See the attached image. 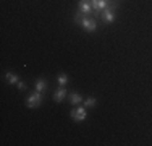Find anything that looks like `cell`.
<instances>
[{
    "instance_id": "obj_8",
    "label": "cell",
    "mask_w": 152,
    "mask_h": 146,
    "mask_svg": "<svg viewBox=\"0 0 152 146\" xmlns=\"http://www.w3.org/2000/svg\"><path fill=\"white\" fill-rule=\"evenodd\" d=\"M47 89V81L44 78H39L37 81H36V91H39V93H44Z\"/></svg>"
},
{
    "instance_id": "obj_7",
    "label": "cell",
    "mask_w": 152,
    "mask_h": 146,
    "mask_svg": "<svg viewBox=\"0 0 152 146\" xmlns=\"http://www.w3.org/2000/svg\"><path fill=\"white\" fill-rule=\"evenodd\" d=\"M65 97H66V89H65L63 86H60L58 89L53 93V101H55V102H61Z\"/></svg>"
},
{
    "instance_id": "obj_10",
    "label": "cell",
    "mask_w": 152,
    "mask_h": 146,
    "mask_svg": "<svg viewBox=\"0 0 152 146\" xmlns=\"http://www.w3.org/2000/svg\"><path fill=\"white\" fill-rule=\"evenodd\" d=\"M70 101H71V104H81V102H83V97L79 96L78 93H71V94H70Z\"/></svg>"
},
{
    "instance_id": "obj_5",
    "label": "cell",
    "mask_w": 152,
    "mask_h": 146,
    "mask_svg": "<svg viewBox=\"0 0 152 146\" xmlns=\"http://www.w3.org/2000/svg\"><path fill=\"white\" fill-rule=\"evenodd\" d=\"M70 115H71V119H73L75 122H83V120L88 117V112H86L84 107H75Z\"/></svg>"
},
{
    "instance_id": "obj_1",
    "label": "cell",
    "mask_w": 152,
    "mask_h": 146,
    "mask_svg": "<svg viewBox=\"0 0 152 146\" xmlns=\"http://www.w3.org/2000/svg\"><path fill=\"white\" fill-rule=\"evenodd\" d=\"M92 3V12H94V16H100V12L105 10L107 7L112 5L110 0H91Z\"/></svg>"
},
{
    "instance_id": "obj_13",
    "label": "cell",
    "mask_w": 152,
    "mask_h": 146,
    "mask_svg": "<svg viewBox=\"0 0 152 146\" xmlns=\"http://www.w3.org/2000/svg\"><path fill=\"white\" fill-rule=\"evenodd\" d=\"M18 88H20V91H24L26 89V85H24L23 81H18Z\"/></svg>"
},
{
    "instance_id": "obj_11",
    "label": "cell",
    "mask_w": 152,
    "mask_h": 146,
    "mask_svg": "<svg viewBox=\"0 0 152 146\" xmlns=\"http://www.w3.org/2000/svg\"><path fill=\"white\" fill-rule=\"evenodd\" d=\"M57 81H58V85H60V86L66 85V81H68V75H66V73H60L58 78H57Z\"/></svg>"
},
{
    "instance_id": "obj_12",
    "label": "cell",
    "mask_w": 152,
    "mask_h": 146,
    "mask_svg": "<svg viewBox=\"0 0 152 146\" xmlns=\"http://www.w3.org/2000/svg\"><path fill=\"white\" fill-rule=\"evenodd\" d=\"M96 102V97H88V99H84V107H94Z\"/></svg>"
},
{
    "instance_id": "obj_2",
    "label": "cell",
    "mask_w": 152,
    "mask_h": 146,
    "mask_svg": "<svg viewBox=\"0 0 152 146\" xmlns=\"http://www.w3.org/2000/svg\"><path fill=\"white\" fill-rule=\"evenodd\" d=\"M41 104H42V93L36 91V93H32V94H31V96H28L26 105H28L29 109H36V107H39Z\"/></svg>"
},
{
    "instance_id": "obj_6",
    "label": "cell",
    "mask_w": 152,
    "mask_h": 146,
    "mask_svg": "<svg viewBox=\"0 0 152 146\" xmlns=\"http://www.w3.org/2000/svg\"><path fill=\"white\" fill-rule=\"evenodd\" d=\"M78 10L84 15H91L92 13V3L91 0H79L78 2Z\"/></svg>"
},
{
    "instance_id": "obj_9",
    "label": "cell",
    "mask_w": 152,
    "mask_h": 146,
    "mask_svg": "<svg viewBox=\"0 0 152 146\" xmlns=\"http://www.w3.org/2000/svg\"><path fill=\"white\" fill-rule=\"evenodd\" d=\"M5 78H7V81L8 83H18L20 80H18V75H15V73H12V72H7L5 73Z\"/></svg>"
},
{
    "instance_id": "obj_4",
    "label": "cell",
    "mask_w": 152,
    "mask_h": 146,
    "mask_svg": "<svg viewBox=\"0 0 152 146\" xmlns=\"http://www.w3.org/2000/svg\"><path fill=\"white\" fill-rule=\"evenodd\" d=\"M83 26V29L84 31H88V32H94L97 29V23H96V18H91L88 15V16H84L81 20V23H79Z\"/></svg>"
},
{
    "instance_id": "obj_3",
    "label": "cell",
    "mask_w": 152,
    "mask_h": 146,
    "mask_svg": "<svg viewBox=\"0 0 152 146\" xmlns=\"http://www.w3.org/2000/svg\"><path fill=\"white\" fill-rule=\"evenodd\" d=\"M115 18H117V15H115V7L113 5L107 7L105 10L100 12V20H102L104 23H113Z\"/></svg>"
}]
</instances>
